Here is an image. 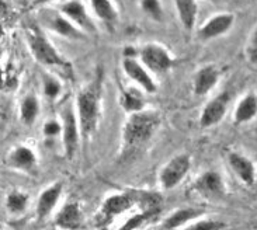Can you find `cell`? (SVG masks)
I'll list each match as a JSON object with an SVG mask.
<instances>
[{
	"instance_id": "obj_7",
	"label": "cell",
	"mask_w": 257,
	"mask_h": 230,
	"mask_svg": "<svg viewBox=\"0 0 257 230\" xmlns=\"http://www.w3.org/2000/svg\"><path fill=\"white\" fill-rule=\"evenodd\" d=\"M193 188L209 199H222L226 194L222 175L216 171H205L198 177Z\"/></svg>"
},
{
	"instance_id": "obj_27",
	"label": "cell",
	"mask_w": 257,
	"mask_h": 230,
	"mask_svg": "<svg viewBox=\"0 0 257 230\" xmlns=\"http://www.w3.org/2000/svg\"><path fill=\"white\" fill-rule=\"evenodd\" d=\"M141 7L152 20L162 21L163 20V10H162V5L158 0H144L141 2Z\"/></svg>"
},
{
	"instance_id": "obj_22",
	"label": "cell",
	"mask_w": 257,
	"mask_h": 230,
	"mask_svg": "<svg viewBox=\"0 0 257 230\" xmlns=\"http://www.w3.org/2000/svg\"><path fill=\"white\" fill-rule=\"evenodd\" d=\"M91 7H93L94 13L97 14L98 19L104 21L108 26L114 24L118 19V14L115 12V9L112 7L111 2H108V0H93Z\"/></svg>"
},
{
	"instance_id": "obj_25",
	"label": "cell",
	"mask_w": 257,
	"mask_h": 230,
	"mask_svg": "<svg viewBox=\"0 0 257 230\" xmlns=\"http://www.w3.org/2000/svg\"><path fill=\"white\" fill-rule=\"evenodd\" d=\"M159 213V210H142L141 213L138 215H135V216H132L131 219H128V222H126L122 227L119 230H135L138 229L139 226H142L146 222H149V220H152L153 217L156 216Z\"/></svg>"
},
{
	"instance_id": "obj_31",
	"label": "cell",
	"mask_w": 257,
	"mask_h": 230,
	"mask_svg": "<svg viewBox=\"0 0 257 230\" xmlns=\"http://www.w3.org/2000/svg\"><path fill=\"white\" fill-rule=\"evenodd\" d=\"M59 132H61V124L56 121H48L44 125V133L47 136H56Z\"/></svg>"
},
{
	"instance_id": "obj_4",
	"label": "cell",
	"mask_w": 257,
	"mask_h": 230,
	"mask_svg": "<svg viewBox=\"0 0 257 230\" xmlns=\"http://www.w3.org/2000/svg\"><path fill=\"white\" fill-rule=\"evenodd\" d=\"M28 42H30V48L34 54L35 59L38 62L48 65V66H62V68H68V63L63 59L62 56L58 54L48 40L40 33V31H31L28 34Z\"/></svg>"
},
{
	"instance_id": "obj_28",
	"label": "cell",
	"mask_w": 257,
	"mask_h": 230,
	"mask_svg": "<svg viewBox=\"0 0 257 230\" xmlns=\"http://www.w3.org/2000/svg\"><path fill=\"white\" fill-rule=\"evenodd\" d=\"M225 227H226V224L221 222V220L205 219V220H200V222L190 224L184 230H223Z\"/></svg>"
},
{
	"instance_id": "obj_10",
	"label": "cell",
	"mask_w": 257,
	"mask_h": 230,
	"mask_svg": "<svg viewBox=\"0 0 257 230\" xmlns=\"http://www.w3.org/2000/svg\"><path fill=\"white\" fill-rule=\"evenodd\" d=\"M235 23V16L230 13H221L211 17L198 31V37L202 41H208L228 33Z\"/></svg>"
},
{
	"instance_id": "obj_15",
	"label": "cell",
	"mask_w": 257,
	"mask_h": 230,
	"mask_svg": "<svg viewBox=\"0 0 257 230\" xmlns=\"http://www.w3.org/2000/svg\"><path fill=\"white\" fill-rule=\"evenodd\" d=\"M55 224L63 230H75L82 224V212L76 202L68 203L56 215Z\"/></svg>"
},
{
	"instance_id": "obj_24",
	"label": "cell",
	"mask_w": 257,
	"mask_h": 230,
	"mask_svg": "<svg viewBox=\"0 0 257 230\" xmlns=\"http://www.w3.org/2000/svg\"><path fill=\"white\" fill-rule=\"evenodd\" d=\"M40 111V105L34 96H28L24 98V101L21 103V118L26 124H33L38 115Z\"/></svg>"
},
{
	"instance_id": "obj_2",
	"label": "cell",
	"mask_w": 257,
	"mask_h": 230,
	"mask_svg": "<svg viewBox=\"0 0 257 230\" xmlns=\"http://www.w3.org/2000/svg\"><path fill=\"white\" fill-rule=\"evenodd\" d=\"M77 121L83 135L89 136L96 131L100 112V84L93 82L77 93Z\"/></svg>"
},
{
	"instance_id": "obj_29",
	"label": "cell",
	"mask_w": 257,
	"mask_h": 230,
	"mask_svg": "<svg viewBox=\"0 0 257 230\" xmlns=\"http://www.w3.org/2000/svg\"><path fill=\"white\" fill-rule=\"evenodd\" d=\"M44 91H45L47 97L55 98L61 91V84L58 83L54 77L45 76L44 77Z\"/></svg>"
},
{
	"instance_id": "obj_5",
	"label": "cell",
	"mask_w": 257,
	"mask_h": 230,
	"mask_svg": "<svg viewBox=\"0 0 257 230\" xmlns=\"http://www.w3.org/2000/svg\"><path fill=\"white\" fill-rule=\"evenodd\" d=\"M191 167L188 154H179L167 163L160 171V184L165 189L174 188L187 175Z\"/></svg>"
},
{
	"instance_id": "obj_21",
	"label": "cell",
	"mask_w": 257,
	"mask_h": 230,
	"mask_svg": "<svg viewBox=\"0 0 257 230\" xmlns=\"http://www.w3.org/2000/svg\"><path fill=\"white\" fill-rule=\"evenodd\" d=\"M121 105L126 112L134 114V112H139L144 110L145 101L141 96V93L135 89H126L122 91L121 94Z\"/></svg>"
},
{
	"instance_id": "obj_3",
	"label": "cell",
	"mask_w": 257,
	"mask_h": 230,
	"mask_svg": "<svg viewBox=\"0 0 257 230\" xmlns=\"http://www.w3.org/2000/svg\"><path fill=\"white\" fill-rule=\"evenodd\" d=\"M137 202H138V192L135 191L108 196L94 219V224L97 227H104L111 223L114 217L124 213L125 210L131 209Z\"/></svg>"
},
{
	"instance_id": "obj_17",
	"label": "cell",
	"mask_w": 257,
	"mask_h": 230,
	"mask_svg": "<svg viewBox=\"0 0 257 230\" xmlns=\"http://www.w3.org/2000/svg\"><path fill=\"white\" fill-rule=\"evenodd\" d=\"M257 115V96L254 93L246 94L239 104L236 105V110L233 114V119L236 125L246 124Z\"/></svg>"
},
{
	"instance_id": "obj_23",
	"label": "cell",
	"mask_w": 257,
	"mask_h": 230,
	"mask_svg": "<svg viewBox=\"0 0 257 230\" xmlns=\"http://www.w3.org/2000/svg\"><path fill=\"white\" fill-rule=\"evenodd\" d=\"M35 154L31 149L21 146L16 149L12 154V163L16 167L24 168V170H31L35 166Z\"/></svg>"
},
{
	"instance_id": "obj_19",
	"label": "cell",
	"mask_w": 257,
	"mask_h": 230,
	"mask_svg": "<svg viewBox=\"0 0 257 230\" xmlns=\"http://www.w3.org/2000/svg\"><path fill=\"white\" fill-rule=\"evenodd\" d=\"M177 13H179V19H180L183 27L191 31L194 28L195 19H197V13H198V5L197 2L193 0H177L174 2Z\"/></svg>"
},
{
	"instance_id": "obj_12",
	"label": "cell",
	"mask_w": 257,
	"mask_h": 230,
	"mask_svg": "<svg viewBox=\"0 0 257 230\" xmlns=\"http://www.w3.org/2000/svg\"><path fill=\"white\" fill-rule=\"evenodd\" d=\"M122 68L125 72L126 76H130L137 84H139L146 93H156L158 87L153 82V79L149 75V72L146 70V68L139 63L137 59L134 58H124L122 62Z\"/></svg>"
},
{
	"instance_id": "obj_30",
	"label": "cell",
	"mask_w": 257,
	"mask_h": 230,
	"mask_svg": "<svg viewBox=\"0 0 257 230\" xmlns=\"http://www.w3.org/2000/svg\"><path fill=\"white\" fill-rule=\"evenodd\" d=\"M247 58L251 63H257V30L250 37V41L247 45Z\"/></svg>"
},
{
	"instance_id": "obj_20",
	"label": "cell",
	"mask_w": 257,
	"mask_h": 230,
	"mask_svg": "<svg viewBox=\"0 0 257 230\" xmlns=\"http://www.w3.org/2000/svg\"><path fill=\"white\" fill-rule=\"evenodd\" d=\"M204 213L202 209H195V208H183V209L176 210L174 213H172L170 216L167 217L163 223L165 230H174L177 227H180L184 223H187L193 219L200 217Z\"/></svg>"
},
{
	"instance_id": "obj_6",
	"label": "cell",
	"mask_w": 257,
	"mask_h": 230,
	"mask_svg": "<svg viewBox=\"0 0 257 230\" xmlns=\"http://www.w3.org/2000/svg\"><path fill=\"white\" fill-rule=\"evenodd\" d=\"M141 61L153 73H165L173 66V59L166 49L156 44H148L139 52Z\"/></svg>"
},
{
	"instance_id": "obj_1",
	"label": "cell",
	"mask_w": 257,
	"mask_h": 230,
	"mask_svg": "<svg viewBox=\"0 0 257 230\" xmlns=\"http://www.w3.org/2000/svg\"><path fill=\"white\" fill-rule=\"evenodd\" d=\"M160 124L159 114L153 111H139L130 114L126 119L124 131H122V142L126 150H134L144 146L148 140L156 132Z\"/></svg>"
},
{
	"instance_id": "obj_14",
	"label": "cell",
	"mask_w": 257,
	"mask_h": 230,
	"mask_svg": "<svg viewBox=\"0 0 257 230\" xmlns=\"http://www.w3.org/2000/svg\"><path fill=\"white\" fill-rule=\"evenodd\" d=\"M219 80V72L215 66L208 65L204 66L195 73L194 77V93L197 96H205L215 87Z\"/></svg>"
},
{
	"instance_id": "obj_16",
	"label": "cell",
	"mask_w": 257,
	"mask_h": 230,
	"mask_svg": "<svg viewBox=\"0 0 257 230\" xmlns=\"http://www.w3.org/2000/svg\"><path fill=\"white\" fill-rule=\"evenodd\" d=\"M61 194H62V182H56L42 192L37 203V215L40 219L48 216L51 210L55 208Z\"/></svg>"
},
{
	"instance_id": "obj_18",
	"label": "cell",
	"mask_w": 257,
	"mask_h": 230,
	"mask_svg": "<svg viewBox=\"0 0 257 230\" xmlns=\"http://www.w3.org/2000/svg\"><path fill=\"white\" fill-rule=\"evenodd\" d=\"M49 26L51 28L58 33L62 37H66L69 40H75V41H79V40H84L86 37L82 31H79L72 23H70L66 17L63 16H59V14H54L49 20Z\"/></svg>"
},
{
	"instance_id": "obj_8",
	"label": "cell",
	"mask_w": 257,
	"mask_h": 230,
	"mask_svg": "<svg viewBox=\"0 0 257 230\" xmlns=\"http://www.w3.org/2000/svg\"><path fill=\"white\" fill-rule=\"evenodd\" d=\"M229 104V93L223 91L218 94L215 98H212L208 104L204 107L200 117V125L201 128H211V126L219 124L226 114Z\"/></svg>"
},
{
	"instance_id": "obj_32",
	"label": "cell",
	"mask_w": 257,
	"mask_h": 230,
	"mask_svg": "<svg viewBox=\"0 0 257 230\" xmlns=\"http://www.w3.org/2000/svg\"><path fill=\"white\" fill-rule=\"evenodd\" d=\"M0 35H2V30H0Z\"/></svg>"
},
{
	"instance_id": "obj_26",
	"label": "cell",
	"mask_w": 257,
	"mask_h": 230,
	"mask_svg": "<svg viewBox=\"0 0 257 230\" xmlns=\"http://www.w3.org/2000/svg\"><path fill=\"white\" fill-rule=\"evenodd\" d=\"M28 202V196L23 192H12L7 196V208L10 212H21L26 209Z\"/></svg>"
},
{
	"instance_id": "obj_11",
	"label": "cell",
	"mask_w": 257,
	"mask_h": 230,
	"mask_svg": "<svg viewBox=\"0 0 257 230\" xmlns=\"http://www.w3.org/2000/svg\"><path fill=\"white\" fill-rule=\"evenodd\" d=\"M61 12L65 14V17L72 23H75L76 26L87 31V33H94L96 31V26L94 23L89 17V14L84 9V5L82 2L77 0H70V2H63L61 5Z\"/></svg>"
},
{
	"instance_id": "obj_9",
	"label": "cell",
	"mask_w": 257,
	"mask_h": 230,
	"mask_svg": "<svg viewBox=\"0 0 257 230\" xmlns=\"http://www.w3.org/2000/svg\"><path fill=\"white\" fill-rule=\"evenodd\" d=\"M63 146L68 159H72L79 146V122L73 110L66 107L63 111Z\"/></svg>"
},
{
	"instance_id": "obj_13",
	"label": "cell",
	"mask_w": 257,
	"mask_h": 230,
	"mask_svg": "<svg viewBox=\"0 0 257 230\" xmlns=\"http://www.w3.org/2000/svg\"><path fill=\"white\" fill-rule=\"evenodd\" d=\"M228 160L232 170L235 171V174L242 180V181L251 187L254 181H256V167H254V163L247 159L246 156L242 153H237V152H230L228 154Z\"/></svg>"
}]
</instances>
